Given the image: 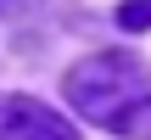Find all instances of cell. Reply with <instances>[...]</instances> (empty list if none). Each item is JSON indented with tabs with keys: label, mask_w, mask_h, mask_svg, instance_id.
<instances>
[{
	"label": "cell",
	"mask_w": 151,
	"mask_h": 140,
	"mask_svg": "<svg viewBox=\"0 0 151 140\" xmlns=\"http://www.w3.org/2000/svg\"><path fill=\"white\" fill-rule=\"evenodd\" d=\"M67 101L106 135L151 140V67L129 51L84 56L67 73Z\"/></svg>",
	"instance_id": "1"
},
{
	"label": "cell",
	"mask_w": 151,
	"mask_h": 140,
	"mask_svg": "<svg viewBox=\"0 0 151 140\" xmlns=\"http://www.w3.org/2000/svg\"><path fill=\"white\" fill-rule=\"evenodd\" d=\"M0 140H78V129L34 95H0Z\"/></svg>",
	"instance_id": "2"
},
{
	"label": "cell",
	"mask_w": 151,
	"mask_h": 140,
	"mask_svg": "<svg viewBox=\"0 0 151 140\" xmlns=\"http://www.w3.org/2000/svg\"><path fill=\"white\" fill-rule=\"evenodd\" d=\"M118 28H129V34L151 28V0H123L118 6Z\"/></svg>",
	"instance_id": "3"
},
{
	"label": "cell",
	"mask_w": 151,
	"mask_h": 140,
	"mask_svg": "<svg viewBox=\"0 0 151 140\" xmlns=\"http://www.w3.org/2000/svg\"><path fill=\"white\" fill-rule=\"evenodd\" d=\"M11 6H17V0H0V17H6V11H11Z\"/></svg>",
	"instance_id": "4"
}]
</instances>
